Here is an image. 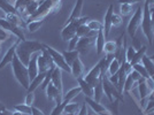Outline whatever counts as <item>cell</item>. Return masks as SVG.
<instances>
[{"mask_svg": "<svg viewBox=\"0 0 154 115\" xmlns=\"http://www.w3.org/2000/svg\"><path fill=\"white\" fill-rule=\"evenodd\" d=\"M43 48H44V45L37 40H26V39L20 40L16 46V50H15V54L21 60L22 64L28 66L32 55L35 53L42 52Z\"/></svg>", "mask_w": 154, "mask_h": 115, "instance_id": "1", "label": "cell"}, {"mask_svg": "<svg viewBox=\"0 0 154 115\" xmlns=\"http://www.w3.org/2000/svg\"><path fill=\"white\" fill-rule=\"evenodd\" d=\"M12 69H13V74L16 81L19 82L24 89H29L30 86V76H29V71H28V68L24 64L21 62L19 58L16 57V54L14 55L13 62H12Z\"/></svg>", "mask_w": 154, "mask_h": 115, "instance_id": "2", "label": "cell"}, {"mask_svg": "<svg viewBox=\"0 0 154 115\" xmlns=\"http://www.w3.org/2000/svg\"><path fill=\"white\" fill-rule=\"evenodd\" d=\"M141 29L144 35L146 36L148 43L152 45L153 44V37H154V29L152 26L151 22V7L147 4L144 2L143 6V20H141Z\"/></svg>", "mask_w": 154, "mask_h": 115, "instance_id": "3", "label": "cell"}, {"mask_svg": "<svg viewBox=\"0 0 154 115\" xmlns=\"http://www.w3.org/2000/svg\"><path fill=\"white\" fill-rule=\"evenodd\" d=\"M103 92H105L106 97L108 98V100L112 104L115 101V99L120 100V101H124L123 96L119 92V90H117V88H116L115 85L109 81L107 75H103Z\"/></svg>", "mask_w": 154, "mask_h": 115, "instance_id": "4", "label": "cell"}, {"mask_svg": "<svg viewBox=\"0 0 154 115\" xmlns=\"http://www.w3.org/2000/svg\"><path fill=\"white\" fill-rule=\"evenodd\" d=\"M44 47L48 51L50 55L52 57L53 62H54V64H55L58 68H60L61 70L66 71V73H71L70 66H68V64L66 62L62 53H60V52L57 51L55 48H53V47H51V46H48V45H46V44H44Z\"/></svg>", "mask_w": 154, "mask_h": 115, "instance_id": "5", "label": "cell"}, {"mask_svg": "<svg viewBox=\"0 0 154 115\" xmlns=\"http://www.w3.org/2000/svg\"><path fill=\"white\" fill-rule=\"evenodd\" d=\"M141 20H143V7L138 6L127 26V31L131 38H135L136 32L138 30V28H140L141 26Z\"/></svg>", "mask_w": 154, "mask_h": 115, "instance_id": "6", "label": "cell"}, {"mask_svg": "<svg viewBox=\"0 0 154 115\" xmlns=\"http://www.w3.org/2000/svg\"><path fill=\"white\" fill-rule=\"evenodd\" d=\"M37 64H38L39 73H47L51 68L55 67V64L52 60V57L50 55V53H48V51L46 50L45 47L39 53L38 59H37Z\"/></svg>", "mask_w": 154, "mask_h": 115, "instance_id": "7", "label": "cell"}, {"mask_svg": "<svg viewBox=\"0 0 154 115\" xmlns=\"http://www.w3.org/2000/svg\"><path fill=\"white\" fill-rule=\"evenodd\" d=\"M84 79H85L88 83H90L92 86H96L97 84L103 79V73H101V68H100L99 62L85 75Z\"/></svg>", "mask_w": 154, "mask_h": 115, "instance_id": "8", "label": "cell"}, {"mask_svg": "<svg viewBox=\"0 0 154 115\" xmlns=\"http://www.w3.org/2000/svg\"><path fill=\"white\" fill-rule=\"evenodd\" d=\"M45 91H46V97H47V99L51 100V101H54L55 105H59V104H61V102L63 101V93L60 92V91L54 86V84L52 83V82L46 86Z\"/></svg>", "mask_w": 154, "mask_h": 115, "instance_id": "9", "label": "cell"}, {"mask_svg": "<svg viewBox=\"0 0 154 115\" xmlns=\"http://www.w3.org/2000/svg\"><path fill=\"white\" fill-rule=\"evenodd\" d=\"M96 38L97 36H92V37H82L79 39L78 44L76 46V50L78 51L79 54H86L90 51V48L96 45Z\"/></svg>", "mask_w": 154, "mask_h": 115, "instance_id": "10", "label": "cell"}, {"mask_svg": "<svg viewBox=\"0 0 154 115\" xmlns=\"http://www.w3.org/2000/svg\"><path fill=\"white\" fill-rule=\"evenodd\" d=\"M85 102L88 104V106H90L91 108H92V110H93L94 113H97V114H99V115H113L110 110H108L106 107H103L100 102L96 101L93 98L85 97Z\"/></svg>", "mask_w": 154, "mask_h": 115, "instance_id": "11", "label": "cell"}, {"mask_svg": "<svg viewBox=\"0 0 154 115\" xmlns=\"http://www.w3.org/2000/svg\"><path fill=\"white\" fill-rule=\"evenodd\" d=\"M113 13H114V5H109L107 12L105 14V17H103V32H105V37L108 38L109 32H110V29H112V16H113Z\"/></svg>", "mask_w": 154, "mask_h": 115, "instance_id": "12", "label": "cell"}, {"mask_svg": "<svg viewBox=\"0 0 154 115\" xmlns=\"http://www.w3.org/2000/svg\"><path fill=\"white\" fill-rule=\"evenodd\" d=\"M19 42H20V39H17V40L15 42V44H14L12 47H9V50L6 52V54L1 59V61H0V70H1L4 67H6L7 64L13 62L14 55H15V50H16V46L19 44Z\"/></svg>", "mask_w": 154, "mask_h": 115, "instance_id": "13", "label": "cell"}, {"mask_svg": "<svg viewBox=\"0 0 154 115\" xmlns=\"http://www.w3.org/2000/svg\"><path fill=\"white\" fill-rule=\"evenodd\" d=\"M51 82L54 84V86L57 88V89L60 91V92H62L63 93V83H62V70L58 68V67H55L53 71H52V79Z\"/></svg>", "mask_w": 154, "mask_h": 115, "instance_id": "14", "label": "cell"}, {"mask_svg": "<svg viewBox=\"0 0 154 115\" xmlns=\"http://www.w3.org/2000/svg\"><path fill=\"white\" fill-rule=\"evenodd\" d=\"M39 53H40V52H39ZM39 53H35V54L31 57V59H30V61H29L28 66H26L28 71H29V76H30V81H32V79L39 74L38 64H37V59H38Z\"/></svg>", "mask_w": 154, "mask_h": 115, "instance_id": "15", "label": "cell"}, {"mask_svg": "<svg viewBox=\"0 0 154 115\" xmlns=\"http://www.w3.org/2000/svg\"><path fill=\"white\" fill-rule=\"evenodd\" d=\"M77 82H78V86L82 89V92L85 95V97L93 98V96H94V86H92L90 83H88L83 77L77 78Z\"/></svg>", "mask_w": 154, "mask_h": 115, "instance_id": "16", "label": "cell"}, {"mask_svg": "<svg viewBox=\"0 0 154 115\" xmlns=\"http://www.w3.org/2000/svg\"><path fill=\"white\" fill-rule=\"evenodd\" d=\"M76 31L77 28L74 26L72 23H67L63 29H62V31H61V37H62L64 42H69L72 37L76 36Z\"/></svg>", "mask_w": 154, "mask_h": 115, "instance_id": "17", "label": "cell"}, {"mask_svg": "<svg viewBox=\"0 0 154 115\" xmlns=\"http://www.w3.org/2000/svg\"><path fill=\"white\" fill-rule=\"evenodd\" d=\"M71 68V74L72 76L75 78H79V77L83 76V73H84V64L83 61L81 60V58H77L76 60L74 61V64L70 66Z\"/></svg>", "mask_w": 154, "mask_h": 115, "instance_id": "18", "label": "cell"}, {"mask_svg": "<svg viewBox=\"0 0 154 115\" xmlns=\"http://www.w3.org/2000/svg\"><path fill=\"white\" fill-rule=\"evenodd\" d=\"M106 37H105V32L103 29L99 30L97 33V38H96V48H97V55H100L103 52L105 48V44H106Z\"/></svg>", "mask_w": 154, "mask_h": 115, "instance_id": "19", "label": "cell"}, {"mask_svg": "<svg viewBox=\"0 0 154 115\" xmlns=\"http://www.w3.org/2000/svg\"><path fill=\"white\" fill-rule=\"evenodd\" d=\"M137 85H138V90H139V95H140L141 101H144V100L151 95V91H149L148 85H147V83H146V78L141 77L140 79L137 82Z\"/></svg>", "mask_w": 154, "mask_h": 115, "instance_id": "20", "label": "cell"}, {"mask_svg": "<svg viewBox=\"0 0 154 115\" xmlns=\"http://www.w3.org/2000/svg\"><path fill=\"white\" fill-rule=\"evenodd\" d=\"M83 2H84V0H76V4H75V6H74L72 11H71V14H70V16H69V19H68V22H67V23H69V22L74 21V20L82 17Z\"/></svg>", "mask_w": 154, "mask_h": 115, "instance_id": "21", "label": "cell"}, {"mask_svg": "<svg viewBox=\"0 0 154 115\" xmlns=\"http://www.w3.org/2000/svg\"><path fill=\"white\" fill-rule=\"evenodd\" d=\"M45 76H46V73H39L38 75L31 81L30 86H29V89H28V92H33L36 89H38L39 86L43 84V82H44Z\"/></svg>", "mask_w": 154, "mask_h": 115, "instance_id": "22", "label": "cell"}, {"mask_svg": "<svg viewBox=\"0 0 154 115\" xmlns=\"http://www.w3.org/2000/svg\"><path fill=\"white\" fill-rule=\"evenodd\" d=\"M0 9L4 11L5 14H17V11L9 0H0Z\"/></svg>", "mask_w": 154, "mask_h": 115, "instance_id": "23", "label": "cell"}, {"mask_svg": "<svg viewBox=\"0 0 154 115\" xmlns=\"http://www.w3.org/2000/svg\"><path fill=\"white\" fill-rule=\"evenodd\" d=\"M82 92V89L79 88V86H76V88H72L71 90H69L66 95H63V102L66 104H69V102L74 99V98H76L79 93Z\"/></svg>", "mask_w": 154, "mask_h": 115, "instance_id": "24", "label": "cell"}, {"mask_svg": "<svg viewBox=\"0 0 154 115\" xmlns=\"http://www.w3.org/2000/svg\"><path fill=\"white\" fill-rule=\"evenodd\" d=\"M141 64L145 67V69L147 70L148 76L153 77L154 76V61L153 60H151L149 57H146V55H145V57L143 58V60H141Z\"/></svg>", "mask_w": 154, "mask_h": 115, "instance_id": "25", "label": "cell"}, {"mask_svg": "<svg viewBox=\"0 0 154 115\" xmlns=\"http://www.w3.org/2000/svg\"><path fill=\"white\" fill-rule=\"evenodd\" d=\"M62 54H63L64 60H66V62L68 64V66H71L77 58H79V53H78L77 50H74V51H66V52H63Z\"/></svg>", "mask_w": 154, "mask_h": 115, "instance_id": "26", "label": "cell"}, {"mask_svg": "<svg viewBox=\"0 0 154 115\" xmlns=\"http://www.w3.org/2000/svg\"><path fill=\"white\" fill-rule=\"evenodd\" d=\"M146 52H147V47H146V46H141L140 48L136 52L135 57H134V59L131 60L130 64H132V66L136 64H141V60H143V58L145 57Z\"/></svg>", "mask_w": 154, "mask_h": 115, "instance_id": "27", "label": "cell"}, {"mask_svg": "<svg viewBox=\"0 0 154 115\" xmlns=\"http://www.w3.org/2000/svg\"><path fill=\"white\" fill-rule=\"evenodd\" d=\"M120 68H121V62H120V61H119L116 58H114V59L110 61V64H109L108 69H107V73H108L109 76L115 75V74H117V73H119Z\"/></svg>", "mask_w": 154, "mask_h": 115, "instance_id": "28", "label": "cell"}, {"mask_svg": "<svg viewBox=\"0 0 154 115\" xmlns=\"http://www.w3.org/2000/svg\"><path fill=\"white\" fill-rule=\"evenodd\" d=\"M79 109H81L79 104H77V102H69V104L66 105V107H64V109H63V113L64 114L77 115L78 112H79Z\"/></svg>", "mask_w": 154, "mask_h": 115, "instance_id": "29", "label": "cell"}, {"mask_svg": "<svg viewBox=\"0 0 154 115\" xmlns=\"http://www.w3.org/2000/svg\"><path fill=\"white\" fill-rule=\"evenodd\" d=\"M44 24V20H32L26 23V28L30 32H36Z\"/></svg>", "mask_w": 154, "mask_h": 115, "instance_id": "30", "label": "cell"}, {"mask_svg": "<svg viewBox=\"0 0 154 115\" xmlns=\"http://www.w3.org/2000/svg\"><path fill=\"white\" fill-rule=\"evenodd\" d=\"M103 95H105V92H103V79H101V81L94 86V96H93V99H94L96 101L100 102V100H101V98H103Z\"/></svg>", "mask_w": 154, "mask_h": 115, "instance_id": "31", "label": "cell"}, {"mask_svg": "<svg viewBox=\"0 0 154 115\" xmlns=\"http://www.w3.org/2000/svg\"><path fill=\"white\" fill-rule=\"evenodd\" d=\"M116 50H117V42H116V40L106 42L105 48H103V52H105L106 54H114V55H115Z\"/></svg>", "mask_w": 154, "mask_h": 115, "instance_id": "32", "label": "cell"}, {"mask_svg": "<svg viewBox=\"0 0 154 115\" xmlns=\"http://www.w3.org/2000/svg\"><path fill=\"white\" fill-rule=\"evenodd\" d=\"M39 2H37L36 0H32L31 2L26 6V20H28V17H30L31 15H33V14L36 13V11L38 9V7H39Z\"/></svg>", "mask_w": 154, "mask_h": 115, "instance_id": "33", "label": "cell"}, {"mask_svg": "<svg viewBox=\"0 0 154 115\" xmlns=\"http://www.w3.org/2000/svg\"><path fill=\"white\" fill-rule=\"evenodd\" d=\"M5 19L11 22L14 26H22V21H21V16L19 14H6V17Z\"/></svg>", "mask_w": 154, "mask_h": 115, "instance_id": "34", "label": "cell"}, {"mask_svg": "<svg viewBox=\"0 0 154 115\" xmlns=\"http://www.w3.org/2000/svg\"><path fill=\"white\" fill-rule=\"evenodd\" d=\"M86 26H89V29H90L91 31L98 32L99 30L103 29V23H101V22H99V21H97V20H90V21L86 23Z\"/></svg>", "mask_w": 154, "mask_h": 115, "instance_id": "35", "label": "cell"}, {"mask_svg": "<svg viewBox=\"0 0 154 115\" xmlns=\"http://www.w3.org/2000/svg\"><path fill=\"white\" fill-rule=\"evenodd\" d=\"M120 12H121V15H122V16H129V15H131L132 13H135V12H134V5L121 4Z\"/></svg>", "mask_w": 154, "mask_h": 115, "instance_id": "36", "label": "cell"}, {"mask_svg": "<svg viewBox=\"0 0 154 115\" xmlns=\"http://www.w3.org/2000/svg\"><path fill=\"white\" fill-rule=\"evenodd\" d=\"M15 110H17L20 113H23L26 115H31L32 114V106H28L26 104H22V105H16L14 107Z\"/></svg>", "mask_w": 154, "mask_h": 115, "instance_id": "37", "label": "cell"}, {"mask_svg": "<svg viewBox=\"0 0 154 115\" xmlns=\"http://www.w3.org/2000/svg\"><path fill=\"white\" fill-rule=\"evenodd\" d=\"M136 84V82L132 79V77L128 75L127 76V79H125V83H124V88H123V92L125 93H129L131 90L134 89V85Z\"/></svg>", "mask_w": 154, "mask_h": 115, "instance_id": "38", "label": "cell"}, {"mask_svg": "<svg viewBox=\"0 0 154 115\" xmlns=\"http://www.w3.org/2000/svg\"><path fill=\"white\" fill-rule=\"evenodd\" d=\"M132 68H134L136 71H138V73L140 74L141 77H144V78H149L147 70L145 69V67L143 66V64H134V66H132Z\"/></svg>", "mask_w": 154, "mask_h": 115, "instance_id": "39", "label": "cell"}, {"mask_svg": "<svg viewBox=\"0 0 154 115\" xmlns=\"http://www.w3.org/2000/svg\"><path fill=\"white\" fill-rule=\"evenodd\" d=\"M123 22V17L121 14H116L113 13V16H112V26H120Z\"/></svg>", "mask_w": 154, "mask_h": 115, "instance_id": "40", "label": "cell"}, {"mask_svg": "<svg viewBox=\"0 0 154 115\" xmlns=\"http://www.w3.org/2000/svg\"><path fill=\"white\" fill-rule=\"evenodd\" d=\"M136 52L137 51H136L135 46H129L127 48V51H125V61L127 62H131V60L135 57Z\"/></svg>", "mask_w": 154, "mask_h": 115, "instance_id": "41", "label": "cell"}, {"mask_svg": "<svg viewBox=\"0 0 154 115\" xmlns=\"http://www.w3.org/2000/svg\"><path fill=\"white\" fill-rule=\"evenodd\" d=\"M66 102H61V104H59V105H55V107L53 108V110H52V113L50 115H61L62 113H63V109L64 107H66Z\"/></svg>", "mask_w": 154, "mask_h": 115, "instance_id": "42", "label": "cell"}, {"mask_svg": "<svg viewBox=\"0 0 154 115\" xmlns=\"http://www.w3.org/2000/svg\"><path fill=\"white\" fill-rule=\"evenodd\" d=\"M79 39L81 37H78V36H75V37H72V38L69 40V48H68V51H74V50H76V46L78 44V42H79Z\"/></svg>", "mask_w": 154, "mask_h": 115, "instance_id": "43", "label": "cell"}, {"mask_svg": "<svg viewBox=\"0 0 154 115\" xmlns=\"http://www.w3.org/2000/svg\"><path fill=\"white\" fill-rule=\"evenodd\" d=\"M35 102V93L33 92H28V95L26 97V100H24V104L28 105V106H32Z\"/></svg>", "mask_w": 154, "mask_h": 115, "instance_id": "44", "label": "cell"}, {"mask_svg": "<svg viewBox=\"0 0 154 115\" xmlns=\"http://www.w3.org/2000/svg\"><path fill=\"white\" fill-rule=\"evenodd\" d=\"M9 37H11V32H8V31H6V30H4V29L0 28V44H1L2 42L7 40Z\"/></svg>", "mask_w": 154, "mask_h": 115, "instance_id": "45", "label": "cell"}, {"mask_svg": "<svg viewBox=\"0 0 154 115\" xmlns=\"http://www.w3.org/2000/svg\"><path fill=\"white\" fill-rule=\"evenodd\" d=\"M154 109V98L151 96H148V102H147V107L145 108V113H149V110L152 112Z\"/></svg>", "mask_w": 154, "mask_h": 115, "instance_id": "46", "label": "cell"}, {"mask_svg": "<svg viewBox=\"0 0 154 115\" xmlns=\"http://www.w3.org/2000/svg\"><path fill=\"white\" fill-rule=\"evenodd\" d=\"M77 115H89V109H88V104L84 101V104L81 106V109Z\"/></svg>", "mask_w": 154, "mask_h": 115, "instance_id": "47", "label": "cell"}, {"mask_svg": "<svg viewBox=\"0 0 154 115\" xmlns=\"http://www.w3.org/2000/svg\"><path fill=\"white\" fill-rule=\"evenodd\" d=\"M130 76L132 77V79H134V81H135L136 83H137V82H138V81H139V79H140V78H141L140 74H139V73H138V71H136L135 69H134V70H132V73H131V74H130Z\"/></svg>", "mask_w": 154, "mask_h": 115, "instance_id": "48", "label": "cell"}, {"mask_svg": "<svg viewBox=\"0 0 154 115\" xmlns=\"http://www.w3.org/2000/svg\"><path fill=\"white\" fill-rule=\"evenodd\" d=\"M108 79L114 84L115 86H117V83H119V73L115 74V75H112V76H108Z\"/></svg>", "mask_w": 154, "mask_h": 115, "instance_id": "49", "label": "cell"}, {"mask_svg": "<svg viewBox=\"0 0 154 115\" xmlns=\"http://www.w3.org/2000/svg\"><path fill=\"white\" fill-rule=\"evenodd\" d=\"M140 0H119V4H129V5H136L138 4Z\"/></svg>", "mask_w": 154, "mask_h": 115, "instance_id": "50", "label": "cell"}, {"mask_svg": "<svg viewBox=\"0 0 154 115\" xmlns=\"http://www.w3.org/2000/svg\"><path fill=\"white\" fill-rule=\"evenodd\" d=\"M31 115H45V114H44V113H43L39 108L32 106V114Z\"/></svg>", "mask_w": 154, "mask_h": 115, "instance_id": "51", "label": "cell"}, {"mask_svg": "<svg viewBox=\"0 0 154 115\" xmlns=\"http://www.w3.org/2000/svg\"><path fill=\"white\" fill-rule=\"evenodd\" d=\"M0 115H12V112H9V110H7V109H5V110L0 112Z\"/></svg>", "mask_w": 154, "mask_h": 115, "instance_id": "52", "label": "cell"}, {"mask_svg": "<svg viewBox=\"0 0 154 115\" xmlns=\"http://www.w3.org/2000/svg\"><path fill=\"white\" fill-rule=\"evenodd\" d=\"M145 4H147L148 6L153 7L154 6V0H145Z\"/></svg>", "mask_w": 154, "mask_h": 115, "instance_id": "53", "label": "cell"}, {"mask_svg": "<svg viewBox=\"0 0 154 115\" xmlns=\"http://www.w3.org/2000/svg\"><path fill=\"white\" fill-rule=\"evenodd\" d=\"M6 107H5V105L2 104V102H0V112H2V110H5Z\"/></svg>", "mask_w": 154, "mask_h": 115, "instance_id": "54", "label": "cell"}, {"mask_svg": "<svg viewBox=\"0 0 154 115\" xmlns=\"http://www.w3.org/2000/svg\"><path fill=\"white\" fill-rule=\"evenodd\" d=\"M36 1H37V2H39V4H43V2H44V1H46V0H36Z\"/></svg>", "mask_w": 154, "mask_h": 115, "instance_id": "55", "label": "cell"}, {"mask_svg": "<svg viewBox=\"0 0 154 115\" xmlns=\"http://www.w3.org/2000/svg\"><path fill=\"white\" fill-rule=\"evenodd\" d=\"M149 59H151V60H153V61H154V54H153V55H151V57H149Z\"/></svg>", "mask_w": 154, "mask_h": 115, "instance_id": "56", "label": "cell"}, {"mask_svg": "<svg viewBox=\"0 0 154 115\" xmlns=\"http://www.w3.org/2000/svg\"><path fill=\"white\" fill-rule=\"evenodd\" d=\"M149 96H151V97H153V98H154V91H153V92H152V93H151V95H149Z\"/></svg>", "mask_w": 154, "mask_h": 115, "instance_id": "57", "label": "cell"}, {"mask_svg": "<svg viewBox=\"0 0 154 115\" xmlns=\"http://www.w3.org/2000/svg\"><path fill=\"white\" fill-rule=\"evenodd\" d=\"M0 51H1V44H0Z\"/></svg>", "mask_w": 154, "mask_h": 115, "instance_id": "58", "label": "cell"}, {"mask_svg": "<svg viewBox=\"0 0 154 115\" xmlns=\"http://www.w3.org/2000/svg\"><path fill=\"white\" fill-rule=\"evenodd\" d=\"M61 115H64V114H63V113H62V114H61Z\"/></svg>", "mask_w": 154, "mask_h": 115, "instance_id": "59", "label": "cell"}, {"mask_svg": "<svg viewBox=\"0 0 154 115\" xmlns=\"http://www.w3.org/2000/svg\"><path fill=\"white\" fill-rule=\"evenodd\" d=\"M153 7H154V6H153Z\"/></svg>", "mask_w": 154, "mask_h": 115, "instance_id": "60", "label": "cell"}]
</instances>
